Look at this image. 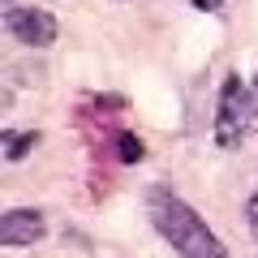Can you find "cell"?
<instances>
[{"label": "cell", "mask_w": 258, "mask_h": 258, "mask_svg": "<svg viewBox=\"0 0 258 258\" xmlns=\"http://www.w3.org/2000/svg\"><path fill=\"white\" fill-rule=\"evenodd\" d=\"M189 5H194V9H207V13H211V9H220L224 0H189Z\"/></svg>", "instance_id": "obj_8"}, {"label": "cell", "mask_w": 258, "mask_h": 258, "mask_svg": "<svg viewBox=\"0 0 258 258\" xmlns=\"http://www.w3.org/2000/svg\"><path fill=\"white\" fill-rule=\"evenodd\" d=\"M0 142H5V155H9V159H26L30 151L39 147V134H35V129H30V134H13V129H5Z\"/></svg>", "instance_id": "obj_5"}, {"label": "cell", "mask_w": 258, "mask_h": 258, "mask_svg": "<svg viewBox=\"0 0 258 258\" xmlns=\"http://www.w3.org/2000/svg\"><path fill=\"white\" fill-rule=\"evenodd\" d=\"M254 103H258V78H254Z\"/></svg>", "instance_id": "obj_9"}, {"label": "cell", "mask_w": 258, "mask_h": 258, "mask_svg": "<svg viewBox=\"0 0 258 258\" xmlns=\"http://www.w3.org/2000/svg\"><path fill=\"white\" fill-rule=\"evenodd\" d=\"M254 125H258V103H254V91H249L241 78H224L220 112H215V147H224V151L241 147V138H245Z\"/></svg>", "instance_id": "obj_2"}, {"label": "cell", "mask_w": 258, "mask_h": 258, "mask_svg": "<svg viewBox=\"0 0 258 258\" xmlns=\"http://www.w3.org/2000/svg\"><path fill=\"white\" fill-rule=\"evenodd\" d=\"M116 155L125 159V164H134V159H142L147 151H142V142L134 138V134H125V138H120V151H116Z\"/></svg>", "instance_id": "obj_6"}, {"label": "cell", "mask_w": 258, "mask_h": 258, "mask_svg": "<svg viewBox=\"0 0 258 258\" xmlns=\"http://www.w3.org/2000/svg\"><path fill=\"white\" fill-rule=\"evenodd\" d=\"M47 232V224H43V215L39 211H30V207H13L5 220H0V245H35L39 237Z\"/></svg>", "instance_id": "obj_4"}, {"label": "cell", "mask_w": 258, "mask_h": 258, "mask_svg": "<svg viewBox=\"0 0 258 258\" xmlns=\"http://www.w3.org/2000/svg\"><path fill=\"white\" fill-rule=\"evenodd\" d=\"M245 224H249V232L258 237V189L249 194V203H245Z\"/></svg>", "instance_id": "obj_7"}, {"label": "cell", "mask_w": 258, "mask_h": 258, "mask_svg": "<svg viewBox=\"0 0 258 258\" xmlns=\"http://www.w3.org/2000/svg\"><path fill=\"white\" fill-rule=\"evenodd\" d=\"M5 30H9L18 43H26V47L56 43V18L47 9H18V5H9V13H5Z\"/></svg>", "instance_id": "obj_3"}, {"label": "cell", "mask_w": 258, "mask_h": 258, "mask_svg": "<svg viewBox=\"0 0 258 258\" xmlns=\"http://www.w3.org/2000/svg\"><path fill=\"white\" fill-rule=\"evenodd\" d=\"M151 220H155V228L172 241V249L181 258H228V249H224L220 237L207 228V220L194 211L189 203L172 198V194H155V198H151Z\"/></svg>", "instance_id": "obj_1"}, {"label": "cell", "mask_w": 258, "mask_h": 258, "mask_svg": "<svg viewBox=\"0 0 258 258\" xmlns=\"http://www.w3.org/2000/svg\"><path fill=\"white\" fill-rule=\"evenodd\" d=\"M5 5H13V0H5Z\"/></svg>", "instance_id": "obj_10"}]
</instances>
